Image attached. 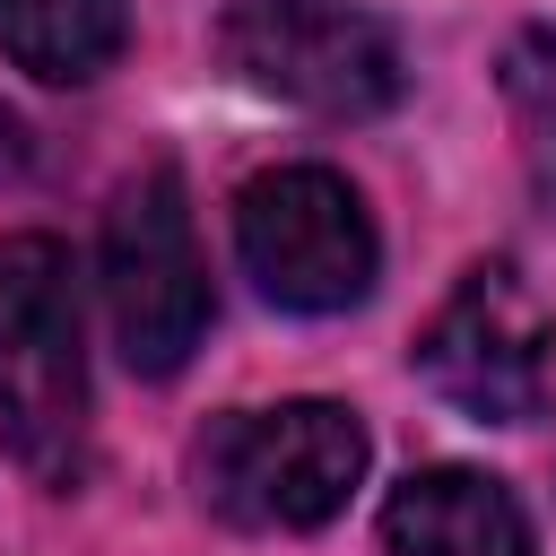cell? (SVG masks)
Segmentation results:
<instances>
[{"mask_svg":"<svg viewBox=\"0 0 556 556\" xmlns=\"http://www.w3.org/2000/svg\"><path fill=\"white\" fill-rule=\"evenodd\" d=\"M0 434L35 486L87 478V313L52 235L0 243Z\"/></svg>","mask_w":556,"mask_h":556,"instance_id":"obj_1","label":"cell"},{"mask_svg":"<svg viewBox=\"0 0 556 556\" xmlns=\"http://www.w3.org/2000/svg\"><path fill=\"white\" fill-rule=\"evenodd\" d=\"M417 374L478 426H530L556 374V313L530 295L513 261H478L434 304L417 339Z\"/></svg>","mask_w":556,"mask_h":556,"instance_id":"obj_6","label":"cell"},{"mask_svg":"<svg viewBox=\"0 0 556 556\" xmlns=\"http://www.w3.org/2000/svg\"><path fill=\"white\" fill-rule=\"evenodd\" d=\"M104 313L122 339V365L165 382L208 339V261L191 235V200L174 165H148L104 208Z\"/></svg>","mask_w":556,"mask_h":556,"instance_id":"obj_4","label":"cell"},{"mask_svg":"<svg viewBox=\"0 0 556 556\" xmlns=\"http://www.w3.org/2000/svg\"><path fill=\"white\" fill-rule=\"evenodd\" d=\"M382 556H539L530 513L495 469L434 460L408 469L382 504Z\"/></svg>","mask_w":556,"mask_h":556,"instance_id":"obj_7","label":"cell"},{"mask_svg":"<svg viewBox=\"0 0 556 556\" xmlns=\"http://www.w3.org/2000/svg\"><path fill=\"white\" fill-rule=\"evenodd\" d=\"M235 261L278 313H356L382 269V235L348 174L269 165L235 191Z\"/></svg>","mask_w":556,"mask_h":556,"instance_id":"obj_3","label":"cell"},{"mask_svg":"<svg viewBox=\"0 0 556 556\" xmlns=\"http://www.w3.org/2000/svg\"><path fill=\"white\" fill-rule=\"evenodd\" d=\"M365 417L348 400H278V408H226L200 452V504L235 530H321L365 486Z\"/></svg>","mask_w":556,"mask_h":556,"instance_id":"obj_2","label":"cell"},{"mask_svg":"<svg viewBox=\"0 0 556 556\" xmlns=\"http://www.w3.org/2000/svg\"><path fill=\"white\" fill-rule=\"evenodd\" d=\"M217 43L243 87L330 122H365L400 96V43L356 0H235Z\"/></svg>","mask_w":556,"mask_h":556,"instance_id":"obj_5","label":"cell"},{"mask_svg":"<svg viewBox=\"0 0 556 556\" xmlns=\"http://www.w3.org/2000/svg\"><path fill=\"white\" fill-rule=\"evenodd\" d=\"M130 9L122 0H0V52L43 87H87L122 61Z\"/></svg>","mask_w":556,"mask_h":556,"instance_id":"obj_8","label":"cell"},{"mask_svg":"<svg viewBox=\"0 0 556 556\" xmlns=\"http://www.w3.org/2000/svg\"><path fill=\"white\" fill-rule=\"evenodd\" d=\"M495 87H504V113L521 130L530 182L556 191V26H521L495 61Z\"/></svg>","mask_w":556,"mask_h":556,"instance_id":"obj_9","label":"cell"},{"mask_svg":"<svg viewBox=\"0 0 556 556\" xmlns=\"http://www.w3.org/2000/svg\"><path fill=\"white\" fill-rule=\"evenodd\" d=\"M9 156H17V122L0 113V165H9Z\"/></svg>","mask_w":556,"mask_h":556,"instance_id":"obj_10","label":"cell"}]
</instances>
